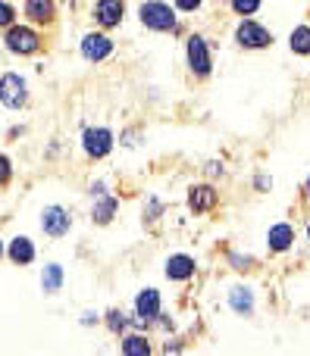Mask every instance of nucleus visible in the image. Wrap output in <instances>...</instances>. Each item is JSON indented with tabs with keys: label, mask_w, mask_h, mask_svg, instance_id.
Listing matches in <instances>:
<instances>
[{
	"label": "nucleus",
	"mask_w": 310,
	"mask_h": 356,
	"mask_svg": "<svg viewBox=\"0 0 310 356\" xmlns=\"http://www.w3.org/2000/svg\"><path fill=\"white\" fill-rule=\"evenodd\" d=\"M138 19H141V25L150 31H176L179 29L176 10L169 3H163V0H148V3H141Z\"/></svg>",
	"instance_id": "obj_1"
},
{
	"label": "nucleus",
	"mask_w": 310,
	"mask_h": 356,
	"mask_svg": "<svg viewBox=\"0 0 310 356\" xmlns=\"http://www.w3.org/2000/svg\"><path fill=\"white\" fill-rule=\"evenodd\" d=\"M3 44H6V50L10 54H16V56H31V54H38L41 50V35H38L31 25H16L13 22L10 29H6V35H3Z\"/></svg>",
	"instance_id": "obj_2"
},
{
	"label": "nucleus",
	"mask_w": 310,
	"mask_h": 356,
	"mask_svg": "<svg viewBox=\"0 0 310 356\" xmlns=\"http://www.w3.org/2000/svg\"><path fill=\"white\" fill-rule=\"evenodd\" d=\"M0 104L6 110H22L29 104V85L19 72H6L0 75Z\"/></svg>",
	"instance_id": "obj_3"
},
{
	"label": "nucleus",
	"mask_w": 310,
	"mask_h": 356,
	"mask_svg": "<svg viewBox=\"0 0 310 356\" xmlns=\"http://www.w3.org/2000/svg\"><path fill=\"white\" fill-rule=\"evenodd\" d=\"M185 60H188V69H192L198 79H204V75H210V47H207V41L201 35H192L185 44Z\"/></svg>",
	"instance_id": "obj_4"
},
{
	"label": "nucleus",
	"mask_w": 310,
	"mask_h": 356,
	"mask_svg": "<svg viewBox=\"0 0 310 356\" xmlns=\"http://www.w3.org/2000/svg\"><path fill=\"white\" fill-rule=\"evenodd\" d=\"M82 150H85L91 160H104L113 150V131L110 129H85V135H82Z\"/></svg>",
	"instance_id": "obj_5"
},
{
	"label": "nucleus",
	"mask_w": 310,
	"mask_h": 356,
	"mask_svg": "<svg viewBox=\"0 0 310 356\" xmlns=\"http://www.w3.org/2000/svg\"><path fill=\"white\" fill-rule=\"evenodd\" d=\"M110 54H113L110 35H104V31H88V35L82 38V56H85L88 63H104Z\"/></svg>",
	"instance_id": "obj_6"
},
{
	"label": "nucleus",
	"mask_w": 310,
	"mask_h": 356,
	"mask_svg": "<svg viewBox=\"0 0 310 356\" xmlns=\"http://www.w3.org/2000/svg\"><path fill=\"white\" fill-rule=\"evenodd\" d=\"M41 228L44 234H50V238H63V234H69V228H72V216L66 213L63 207H44L41 213Z\"/></svg>",
	"instance_id": "obj_7"
},
{
	"label": "nucleus",
	"mask_w": 310,
	"mask_h": 356,
	"mask_svg": "<svg viewBox=\"0 0 310 356\" xmlns=\"http://www.w3.org/2000/svg\"><path fill=\"white\" fill-rule=\"evenodd\" d=\"M235 41L242 44V47H248V50H261V47H270L273 44V35H270L263 25H257V22H242L238 25V31H235Z\"/></svg>",
	"instance_id": "obj_8"
},
{
	"label": "nucleus",
	"mask_w": 310,
	"mask_h": 356,
	"mask_svg": "<svg viewBox=\"0 0 310 356\" xmlns=\"http://www.w3.org/2000/svg\"><path fill=\"white\" fill-rule=\"evenodd\" d=\"M123 13H125V3L123 0H98L94 3V22L100 29H116L123 22Z\"/></svg>",
	"instance_id": "obj_9"
},
{
	"label": "nucleus",
	"mask_w": 310,
	"mask_h": 356,
	"mask_svg": "<svg viewBox=\"0 0 310 356\" xmlns=\"http://www.w3.org/2000/svg\"><path fill=\"white\" fill-rule=\"evenodd\" d=\"M135 316L138 322H154L160 316V291L157 288H144L135 297Z\"/></svg>",
	"instance_id": "obj_10"
},
{
	"label": "nucleus",
	"mask_w": 310,
	"mask_h": 356,
	"mask_svg": "<svg viewBox=\"0 0 310 356\" xmlns=\"http://www.w3.org/2000/svg\"><path fill=\"white\" fill-rule=\"evenodd\" d=\"M217 207V191L210 188V184H194L192 191H188V209L192 213H210V209Z\"/></svg>",
	"instance_id": "obj_11"
},
{
	"label": "nucleus",
	"mask_w": 310,
	"mask_h": 356,
	"mask_svg": "<svg viewBox=\"0 0 310 356\" xmlns=\"http://www.w3.org/2000/svg\"><path fill=\"white\" fill-rule=\"evenodd\" d=\"M25 16L35 25H54L56 19V3L54 0H25Z\"/></svg>",
	"instance_id": "obj_12"
},
{
	"label": "nucleus",
	"mask_w": 310,
	"mask_h": 356,
	"mask_svg": "<svg viewBox=\"0 0 310 356\" xmlns=\"http://www.w3.org/2000/svg\"><path fill=\"white\" fill-rule=\"evenodd\" d=\"M194 275V259L188 253H173L166 259V278L169 282H188Z\"/></svg>",
	"instance_id": "obj_13"
},
{
	"label": "nucleus",
	"mask_w": 310,
	"mask_h": 356,
	"mask_svg": "<svg viewBox=\"0 0 310 356\" xmlns=\"http://www.w3.org/2000/svg\"><path fill=\"white\" fill-rule=\"evenodd\" d=\"M116 209H119V200H116V197L98 194V200H94V207H91V219L98 222V225H110L113 216H116Z\"/></svg>",
	"instance_id": "obj_14"
},
{
	"label": "nucleus",
	"mask_w": 310,
	"mask_h": 356,
	"mask_svg": "<svg viewBox=\"0 0 310 356\" xmlns=\"http://www.w3.org/2000/svg\"><path fill=\"white\" fill-rule=\"evenodd\" d=\"M292 241H295V228L288 225V222H279V225H273L267 232V244H270V250H276V253L288 250Z\"/></svg>",
	"instance_id": "obj_15"
},
{
	"label": "nucleus",
	"mask_w": 310,
	"mask_h": 356,
	"mask_svg": "<svg viewBox=\"0 0 310 356\" xmlns=\"http://www.w3.org/2000/svg\"><path fill=\"white\" fill-rule=\"evenodd\" d=\"M6 257H10L16 266H29L31 259H35V244H31V238H25V234L13 238V241H10V250H6Z\"/></svg>",
	"instance_id": "obj_16"
},
{
	"label": "nucleus",
	"mask_w": 310,
	"mask_h": 356,
	"mask_svg": "<svg viewBox=\"0 0 310 356\" xmlns=\"http://www.w3.org/2000/svg\"><path fill=\"white\" fill-rule=\"evenodd\" d=\"M41 288L44 294H56L63 288V266L60 263H47L41 272Z\"/></svg>",
	"instance_id": "obj_17"
},
{
	"label": "nucleus",
	"mask_w": 310,
	"mask_h": 356,
	"mask_svg": "<svg viewBox=\"0 0 310 356\" xmlns=\"http://www.w3.org/2000/svg\"><path fill=\"white\" fill-rule=\"evenodd\" d=\"M229 303H232V309H235V313H242V316L254 313V294H251L248 288H232Z\"/></svg>",
	"instance_id": "obj_18"
},
{
	"label": "nucleus",
	"mask_w": 310,
	"mask_h": 356,
	"mask_svg": "<svg viewBox=\"0 0 310 356\" xmlns=\"http://www.w3.org/2000/svg\"><path fill=\"white\" fill-rule=\"evenodd\" d=\"M123 353L129 356H148L150 353V344L144 334H125L123 338Z\"/></svg>",
	"instance_id": "obj_19"
},
{
	"label": "nucleus",
	"mask_w": 310,
	"mask_h": 356,
	"mask_svg": "<svg viewBox=\"0 0 310 356\" xmlns=\"http://www.w3.org/2000/svg\"><path fill=\"white\" fill-rule=\"evenodd\" d=\"M288 44H292L295 54L307 56L310 54V25H298V29L292 31V38H288Z\"/></svg>",
	"instance_id": "obj_20"
},
{
	"label": "nucleus",
	"mask_w": 310,
	"mask_h": 356,
	"mask_svg": "<svg viewBox=\"0 0 310 356\" xmlns=\"http://www.w3.org/2000/svg\"><path fill=\"white\" fill-rule=\"evenodd\" d=\"M232 10L235 16H254L261 10V0H232Z\"/></svg>",
	"instance_id": "obj_21"
},
{
	"label": "nucleus",
	"mask_w": 310,
	"mask_h": 356,
	"mask_svg": "<svg viewBox=\"0 0 310 356\" xmlns=\"http://www.w3.org/2000/svg\"><path fill=\"white\" fill-rule=\"evenodd\" d=\"M13 22H16V10H13V3L0 0V29H10Z\"/></svg>",
	"instance_id": "obj_22"
},
{
	"label": "nucleus",
	"mask_w": 310,
	"mask_h": 356,
	"mask_svg": "<svg viewBox=\"0 0 310 356\" xmlns=\"http://www.w3.org/2000/svg\"><path fill=\"white\" fill-rule=\"evenodd\" d=\"M10 178H13V163H10V156L6 154H0V188H3Z\"/></svg>",
	"instance_id": "obj_23"
},
{
	"label": "nucleus",
	"mask_w": 310,
	"mask_h": 356,
	"mask_svg": "<svg viewBox=\"0 0 310 356\" xmlns=\"http://www.w3.org/2000/svg\"><path fill=\"white\" fill-rule=\"evenodd\" d=\"M107 325H110V332H123V328H125L123 313H116V309H113V313H107Z\"/></svg>",
	"instance_id": "obj_24"
},
{
	"label": "nucleus",
	"mask_w": 310,
	"mask_h": 356,
	"mask_svg": "<svg viewBox=\"0 0 310 356\" xmlns=\"http://www.w3.org/2000/svg\"><path fill=\"white\" fill-rule=\"evenodd\" d=\"M201 3H204V0H176V6H179L182 13H194Z\"/></svg>",
	"instance_id": "obj_25"
},
{
	"label": "nucleus",
	"mask_w": 310,
	"mask_h": 356,
	"mask_svg": "<svg viewBox=\"0 0 310 356\" xmlns=\"http://www.w3.org/2000/svg\"><path fill=\"white\" fill-rule=\"evenodd\" d=\"M232 266H235V269H248L251 259H248V257H238V253H232Z\"/></svg>",
	"instance_id": "obj_26"
},
{
	"label": "nucleus",
	"mask_w": 310,
	"mask_h": 356,
	"mask_svg": "<svg viewBox=\"0 0 310 356\" xmlns=\"http://www.w3.org/2000/svg\"><path fill=\"white\" fill-rule=\"evenodd\" d=\"M307 197H310V178H307Z\"/></svg>",
	"instance_id": "obj_27"
},
{
	"label": "nucleus",
	"mask_w": 310,
	"mask_h": 356,
	"mask_svg": "<svg viewBox=\"0 0 310 356\" xmlns=\"http://www.w3.org/2000/svg\"><path fill=\"white\" fill-rule=\"evenodd\" d=\"M0 257H3V244H0Z\"/></svg>",
	"instance_id": "obj_28"
},
{
	"label": "nucleus",
	"mask_w": 310,
	"mask_h": 356,
	"mask_svg": "<svg viewBox=\"0 0 310 356\" xmlns=\"http://www.w3.org/2000/svg\"><path fill=\"white\" fill-rule=\"evenodd\" d=\"M307 241H310V225H307Z\"/></svg>",
	"instance_id": "obj_29"
}]
</instances>
